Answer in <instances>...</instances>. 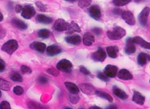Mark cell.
<instances>
[{
  "label": "cell",
  "instance_id": "34",
  "mask_svg": "<svg viewBox=\"0 0 150 109\" xmlns=\"http://www.w3.org/2000/svg\"><path fill=\"white\" fill-rule=\"evenodd\" d=\"M97 77L101 81H109V77H108L104 72H98L97 73Z\"/></svg>",
  "mask_w": 150,
  "mask_h": 109
},
{
  "label": "cell",
  "instance_id": "26",
  "mask_svg": "<svg viewBox=\"0 0 150 109\" xmlns=\"http://www.w3.org/2000/svg\"><path fill=\"white\" fill-rule=\"evenodd\" d=\"M36 19L39 23L42 24H50L53 21V19L52 18L43 14H39L37 16Z\"/></svg>",
  "mask_w": 150,
  "mask_h": 109
},
{
  "label": "cell",
  "instance_id": "29",
  "mask_svg": "<svg viewBox=\"0 0 150 109\" xmlns=\"http://www.w3.org/2000/svg\"><path fill=\"white\" fill-rule=\"evenodd\" d=\"M51 35V32L46 29H42L40 30L37 32V35L39 37L42 39H47L50 37Z\"/></svg>",
  "mask_w": 150,
  "mask_h": 109
},
{
  "label": "cell",
  "instance_id": "10",
  "mask_svg": "<svg viewBox=\"0 0 150 109\" xmlns=\"http://www.w3.org/2000/svg\"><path fill=\"white\" fill-rule=\"evenodd\" d=\"M104 73L109 78H114L117 74V67L112 65H107L104 69Z\"/></svg>",
  "mask_w": 150,
  "mask_h": 109
},
{
  "label": "cell",
  "instance_id": "38",
  "mask_svg": "<svg viewBox=\"0 0 150 109\" xmlns=\"http://www.w3.org/2000/svg\"><path fill=\"white\" fill-rule=\"evenodd\" d=\"M11 108V105L8 101H3L0 103V109H10Z\"/></svg>",
  "mask_w": 150,
  "mask_h": 109
},
{
  "label": "cell",
  "instance_id": "44",
  "mask_svg": "<svg viewBox=\"0 0 150 109\" xmlns=\"http://www.w3.org/2000/svg\"><path fill=\"white\" fill-rule=\"evenodd\" d=\"M23 6H22L21 5H17L16 6L15 10H16V12L17 13H20V12H21L23 11Z\"/></svg>",
  "mask_w": 150,
  "mask_h": 109
},
{
  "label": "cell",
  "instance_id": "51",
  "mask_svg": "<svg viewBox=\"0 0 150 109\" xmlns=\"http://www.w3.org/2000/svg\"><path fill=\"white\" fill-rule=\"evenodd\" d=\"M1 95H2V94H1V91H0V98H1Z\"/></svg>",
  "mask_w": 150,
  "mask_h": 109
},
{
  "label": "cell",
  "instance_id": "18",
  "mask_svg": "<svg viewBox=\"0 0 150 109\" xmlns=\"http://www.w3.org/2000/svg\"><path fill=\"white\" fill-rule=\"evenodd\" d=\"M30 47H31L32 49L35 50L40 53H43L46 49V46L45 44H44L42 42L36 41L31 44Z\"/></svg>",
  "mask_w": 150,
  "mask_h": 109
},
{
  "label": "cell",
  "instance_id": "4",
  "mask_svg": "<svg viewBox=\"0 0 150 109\" xmlns=\"http://www.w3.org/2000/svg\"><path fill=\"white\" fill-rule=\"evenodd\" d=\"M107 57V54L102 47H98L96 52H94L91 55L92 59L96 62H103Z\"/></svg>",
  "mask_w": 150,
  "mask_h": 109
},
{
  "label": "cell",
  "instance_id": "49",
  "mask_svg": "<svg viewBox=\"0 0 150 109\" xmlns=\"http://www.w3.org/2000/svg\"><path fill=\"white\" fill-rule=\"evenodd\" d=\"M90 108H98V109H100V108H100V107H98L94 106V107H90Z\"/></svg>",
  "mask_w": 150,
  "mask_h": 109
},
{
  "label": "cell",
  "instance_id": "39",
  "mask_svg": "<svg viewBox=\"0 0 150 109\" xmlns=\"http://www.w3.org/2000/svg\"><path fill=\"white\" fill-rule=\"evenodd\" d=\"M80 72L85 74V75H91V72L88 71L86 67H85L84 66H80Z\"/></svg>",
  "mask_w": 150,
  "mask_h": 109
},
{
  "label": "cell",
  "instance_id": "50",
  "mask_svg": "<svg viewBox=\"0 0 150 109\" xmlns=\"http://www.w3.org/2000/svg\"><path fill=\"white\" fill-rule=\"evenodd\" d=\"M134 1H135V2H136V3H140V2L142 1L143 0H134Z\"/></svg>",
  "mask_w": 150,
  "mask_h": 109
},
{
  "label": "cell",
  "instance_id": "30",
  "mask_svg": "<svg viewBox=\"0 0 150 109\" xmlns=\"http://www.w3.org/2000/svg\"><path fill=\"white\" fill-rule=\"evenodd\" d=\"M11 79L14 81H17V82H22L23 80V78L22 76L19 73H13L11 76Z\"/></svg>",
  "mask_w": 150,
  "mask_h": 109
},
{
  "label": "cell",
  "instance_id": "25",
  "mask_svg": "<svg viewBox=\"0 0 150 109\" xmlns=\"http://www.w3.org/2000/svg\"><path fill=\"white\" fill-rule=\"evenodd\" d=\"M95 94H96L98 96L103 99H105V100H107V101L110 102H112L114 100L113 98H112L108 93H106V92L96 90V92H95Z\"/></svg>",
  "mask_w": 150,
  "mask_h": 109
},
{
  "label": "cell",
  "instance_id": "42",
  "mask_svg": "<svg viewBox=\"0 0 150 109\" xmlns=\"http://www.w3.org/2000/svg\"><path fill=\"white\" fill-rule=\"evenodd\" d=\"M38 80H39V82L40 84H46L47 83V78L44 77V76H40V77L39 78Z\"/></svg>",
  "mask_w": 150,
  "mask_h": 109
},
{
  "label": "cell",
  "instance_id": "5",
  "mask_svg": "<svg viewBox=\"0 0 150 109\" xmlns=\"http://www.w3.org/2000/svg\"><path fill=\"white\" fill-rule=\"evenodd\" d=\"M150 13V8L148 6H146V7L143 8L142 11L139 13L138 19L139 22L141 25L143 26L146 25V24L148 23V17Z\"/></svg>",
  "mask_w": 150,
  "mask_h": 109
},
{
  "label": "cell",
  "instance_id": "46",
  "mask_svg": "<svg viewBox=\"0 0 150 109\" xmlns=\"http://www.w3.org/2000/svg\"><path fill=\"white\" fill-rule=\"evenodd\" d=\"M3 19V14L1 12V11H0V21H1Z\"/></svg>",
  "mask_w": 150,
  "mask_h": 109
},
{
  "label": "cell",
  "instance_id": "2",
  "mask_svg": "<svg viewBox=\"0 0 150 109\" xmlns=\"http://www.w3.org/2000/svg\"><path fill=\"white\" fill-rule=\"evenodd\" d=\"M18 42L16 40H10L5 42L1 47V50L9 54H12L18 48Z\"/></svg>",
  "mask_w": 150,
  "mask_h": 109
},
{
  "label": "cell",
  "instance_id": "16",
  "mask_svg": "<svg viewBox=\"0 0 150 109\" xmlns=\"http://www.w3.org/2000/svg\"><path fill=\"white\" fill-rule=\"evenodd\" d=\"M132 40L135 44H139L140 46L142 47H144V49L150 50V43L146 41V40L143 39L142 37L139 36H136V37H134V38H132Z\"/></svg>",
  "mask_w": 150,
  "mask_h": 109
},
{
  "label": "cell",
  "instance_id": "43",
  "mask_svg": "<svg viewBox=\"0 0 150 109\" xmlns=\"http://www.w3.org/2000/svg\"><path fill=\"white\" fill-rule=\"evenodd\" d=\"M5 69V62L0 59V72H3Z\"/></svg>",
  "mask_w": 150,
  "mask_h": 109
},
{
  "label": "cell",
  "instance_id": "22",
  "mask_svg": "<svg viewBox=\"0 0 150 109\" xmlns=\"http://www.w3.org/2000/svg\"><path fill=\"white\" fill-rule=\"evenodd\" d=\"M12 23L13 26L20 30H26L28 27L25 22L18 18H13L12 19Z\"/></svg>",
  "mask_w": 150,
  "mask_h": 109
},
{
  "label": "cell",
  "instance_id": "21",
  "mask_svg": "<svg viewBox=\"0 0 150 109\" xmlns=\"http://www.w3.org/2000/svg\"><path fill=\"white\" fill-rule=\"evenodd\" d=\"M66 41L70 44H73V45H78L81 42V37L80 36L78 35H72V36H69L66 37Z\"/></svg>",
  "mask_w": 150,
  "mask_h": 109
},
{
  "label": "cell",
  "instance_id": "15",
  "mask_svg": "<svg viewBox=\"0 0 150 109\" xmlns=\"http://www.w3.org/2000/svg\"><path fill=\"white\" fill-rule=\"evenodd\" d=\"M148 61H150V55L145 53H141L137 57V63L139 66H145Z\"/></svg>",
  "mask_w": 150,
  "mask_h": 109
},
{
  "label": "cell",
  "instance_id": "19",
  "mask_svg": "<svg viewBox=\"0 0 150 109\" xmlns=\"http://www.w3.org/2000/svg\"><path fill=\"white\" fill-rule=\"evenodd\" d=\"M94 42V37L93 34L87 32L84 34L83 37V43L86 46H91Z\"/></svg>",
  "mask_w": 150,
  "mask_h": 109
},
{
  "label": "cell",
  "instance_id": "45",
  "mask_svg": "<svg viewBox=\"0 0 150 109\" xmlns=\"http://www.w3.org/2000/svg\"><path fill=\"white\" fill-rule=\"evenodd\" d=\"M93 32L94 33L96 34V35H100L101 33V30L99 28H95L93 29Z\"/></svg>",
  "mask_w": 150,
  "mask_h": 109
},
{
  "label": "cell",
  "instance_id": "37",
  "mask_svg": "<svg viewBox=\"0 0 150 109\" xmlns=\"http://www.w3.org/2000/svg\"><path fill=\"white\" fill-rule=\"evenodd\" d=\"M59 70L58 69H54V68H51V69H49L47 70V72L49 74H52V75H53V76H58L59 74Z\"/></svg>",
  "mask_w": 150,
  "mask_h": 109
},
{
  "label": "cell",
  "instance_id": "32",
  "mask_svg": "<svg viewBox=\"0 0 150 109\" xmlns=\"http://www.w3.org/2000/svg\"><path fill=\"white\" fill-rule=\"evenodd\" d=\"M69 99L71 103L73 104H76L80 101V97L78 94L71 93L69 96Z\"/></svg>",
  "mask_w": 150,
  "mask_h": 109
},
{
  "label": "cell",
  "instance_id": "47",
  "mask_svg": "<svg viewBox=\"0 0 150 109\" xmlns=\"http://www.w3.org/2000/svg\"><path fill=\"white\" fill-rule=\"evenodd\" d=\"M107 108H117V107L114 106V105H112V106H109L108 107H107Z\"/></svg>",
  "mask_w": 150,
  "mask_h": 109
},
{
  "label": "cell",
  "instance_id": "27",
  "mask_svg": "<svg viewBox=\"0 0 150 109\" xmlns=\"http://www.w3.org/2000/svg\"><path fill=\"white\" fill-rule=\"evenodd\" d=\"M67 31V33H73V32L79 33L81 32V29L80 28V26H78L76 23H74V21H72L71 23H69V29H68Z\"/></svg>",
  "mask_w": 150,
  "mask_h": 109
},
{
  "label": "cell",
  "instance_id": "12",
  "mask_svg": "<svg viewBox=\"0 0 150 109\" xmlns=\"http://www.w3.org/2000/svg\"><path fill=\"white\" fill-rule=\"evenodd\" d=\"M79 87L83 93L88 95L95 94L96 91L92 85L88 84H81L79 85Z\"/></svg>",
  "mask_w": 150,
  "mask_h": 109
},
{
  "label": "cell",
  "instance_id": "6",
  "mask_svg": "<svg viewBox=\"0 0 150 109\" xmlns=\"http://www.w3.org/2000/svg\"><path fill=\"white\" fill-rule=\"evenodd\" d=\"M69 27V23L66 22L62 19H57L54 24V28L58 32L67 31Z\"/></svg>",
  "mask_w": 150,
  "mask_h": 109
},
{
  "label": "cell",
  "instance_id": "17",
  "mask_svg": "<svg viewBox=\"0 0 150 109\" xmlns=\"http://www.w3.org/2000/svg\"><path fill=\"white\" fill-rule=\"evenodd\" d=\"M132 100L135 103H137L139 105H143L145 102V97L139 93V92L135 91L134 95L132 97Z\"/></svg>",
  "mask_w": 150,
  "mask_h": 109
},
{
  "label": "cell",
  "instance_id": "9",
  "mask_svg": "<svg viewBox=\"0 0 150 109\" xmlns=\"http://www.w3.org/2000/svg\"><path fill=\"white\" fill-rule=\"evenodd\" d=\"M122 19L127 23L128 25L133 26L135 24V19L134 14L130 11H125L121 13Z\"/></svg>",
  "mask_w": 150,
  "mask_h": 109
},
{
  "label": "cell",
  "instance_id": "20",
  "mask_svg": "<svg viewBox=\"0 0 150 109\" xmlns=\"http://www.w3.org/2000/svg\"><path fill=\"white\" fill-rule=\"evenodd\" d=\"M113 93L121 100H127L128 98V94L125 93V91H122L121 88H119L117 86L113 87Z\"/></svg>",
  "mask_w": 150,
  "mask_h": 109
},
{
  "label": "cell",
  "instance_id": "41",
  "mask_svg": "<svg viewBox=\"0 0 150 109\" xmlns=\"http://www.w3.org/2000/svg\"><path fill=\"white\" fill-rule=\"evenodd\" d=\"M36 5H37V6H38L39 8L41 11H44H44H46V6H44L42 3H40V2H37V3H36Z\"/></svg>",
  "mask_w": 150,
  "mask_h": 109
},
{
  "label": "cell",
  "instance_id": "23",
  "mask_svg": "<svg viewBox=\"0 0 150 109\" xmlns=\"http://www.w3.org/2000/svg\"><path fill=\"white\" fill-rule=\"evenodd\" d=\"M107 52L108 56L112 59H115L117 57V53L119 52V48L117 46H112L107 47Z\"/></svg>",
  "mask_w": 150,
  "mask_h": 109
},
{
  "label": "cell",
  "instance_id": "11",
  "mask_svg": "<svg viewBox=\"0 0 150 109\" xmlns=\"http://www.w3.org/2000/svg\"><path fill=\"white\" fill-rule=\"evenodd\" d=\"M135 43L132 40V38H128L127 40V44L125 47V52L127 54H132L136 52V47Z\"/></svg>",
  "mask_w": 150,
  "mask_h": 109
},
{
  "label": "cell",
  "instance_id": "7",
  "mask_svg": "<svg viewBox=\"0 0 150 109\" xmlns=\"http://www.w3.org/2000/svg\"><path fill=\"white\" fill-rule=\"evenodd\" d=\"M35 10L32 5H26L23 8L21 13V16L24 18L26 19H30L35 16Z\"/></svg>",
  "mask_w": 150,
  "mask_h": 109
},
{
  "label": "cell",
  "instance_id": "40",
  "mask_svg": "<svg viewBox=\"0 0 150 109\" xmlns=\"http://www.w3.org/2000/svg\"><path fill=\"white\" fill-rule=\"evenodd\" d=\"M6 30L1 26H0V39L4 38L6 35Z\"/></svg>",
  "mask_w": 150,
  "mask_h": 109
},
{
  "label": "cell",
  "instance_id": "3",
  "mask_svg": "<svg viewBox=\"0 0 150 109\" xmlns=\"http://www.w3.org/2000/svg\"><path fill=\"white\" fill-rule=\"evenodd\" d=\"M73 65L69 60L63 59L59 61L57 64V69L65 73H71L72 71Z\"/></svg>",
  "mask_w": 150,
  "mask_h": 109
},
{
  "label": "cell",
  "instance_id": "52",
  "mask_svg": "<svg viewBox=\"0 0 150 109\" xmlns=\"http://www.w3.org/2000/svg\"><path fill=\"white\" fill-rule=\"evenodd\" d=\"M149 83H150V80H149Z\"/></svg>",
  "mask_w": 150,
  "mask_h": 109
},
{
  "label": "cell",
  "instance_id": "14",
  "mask_svg": "<svg viewBox=\"0 0 150 109\" xmlns=\"http://www.w3.org/2000/svg\"><path fill=\"white\" fill-rule=\"evenodd\" d=\"M119 79L122 80H129L133 78V75L129 71L126 69H122L117 73Z\"/></svg>",
  "mask_w": 150,
  "mask_h": 109
},
{
  "label": "cell",
  "instance_id": "28",
  "mask_svg": "<svg viewBox=\"0 0 150 109\" xmlns=\"http://www.w3.org/2000/svg\"><path fill=\"white\" fill-rule=\"evenodd\" d=\"M11 84H10L8 81H6L5 80L2 79V78H0V88L1 90L8 91L11 89Z\"/></svg>",
  "mask_w": 150,
  "mask_h": 109
},
{
  "label": "cell",
  "instance_id": "33",
  "mask_svg": "<svg viewBox=\"0 0 150 109\" xmlns=\"http://www.w3.org/2000/svg\"><path fill=\"white\" fill-rule=\"evenodd\" d=\"M91 0H79L78 1V6L82 8H86L91 4Z\"/></svg>",
  "mask_w": 150,
  "mask_h": 109
},
{
  "label": "cell",
  "instance_id": "13",
  "mask_svg": "<svg viewBox=\"0 0 150 109\" xmlns=\"http://www.w3.org/2000/svg\"><path fill=\"white\" fill-rule=\"evenodd\" d=\"M61 52H62V49L57 45L50 46L46 48V53L50 57L55 56Z\"/></svg>",
  "mask_w": 150,
  "mask_h": 109
},
{
  "label": "cell",
  "instance_id": "35",
  "mask_svg": "<svg viewBox=\"0 0 150 109\" xmlns=\"http://www.w3.org/2000/svg\"><path fill=\"white\" fill-rule=\"evenodd\" d=\"M13 93H14L16 95H18V96H20L23 94L24 93V90L23 87H20V86H16L14 88H13Z\"/></svg>",
  "mask_w": 150,
  "mask_h": 109
},
{
  "label": "cell",
  "instance_id": "31",
  "mask_svg": "<svg viewBox=\"0 0 150 109\" xmlns=\"http://www.w3.org/2000/svg\"><path fill=\"white\" fill-rule=\"evenodd\" d=\"M132 0H113V3L116 6H122L130 3Z\"/></svg>",
  "mask_w": 150,
  "mask_h": 109
},
{
  "label": "cell",
  "instance_id": "24",
  "mask_svg": "<svg viewBox=\"0 0 150 109\" xmlns=\"http://www.w3.org/2000/svg\"><path fill=\"white\" fill-rule=\"evenodd\" d=\"M65 86H66L67 90L69 91L70 93L73 94H78L79 93V88L76 86V84H74L72 82H69V81H67V82H65Z\"/></svg>",
  "mask_w": 150,
  "mask_h": 109
},
{
  "label": "cell",
  "instance_id": "8",
  "mask_svg": "<svg viewBox=\"0 0 150 109\" xmlns=\"http://www.w3.org/2000/svg\"><path fill=\"white\" fill-rule=\"evenodd\" d=\"M88 13L92 18L95 20H100L101 17V10L97 5L91 6L88 9Z\"/></svg>",
  "mask_w": 150,
  "mask_h": 109
},
{
  "label": "cell",
  "instance_id": "1",
  "mask_svg": "<svg viewBox=\"0 0 150 109\" xmlns=\"http://www.w3.org/2000/svg\"><path fill=\"white\" fill-rule=\"evenodd\" d=\"M126 35V30L121 27L115 26L112 30L107 32V36L112 40H119Z\"/></svg>",
  "mask_w": 150,
  "mask_h": 109
},
{
  "label": "cell",
  "instance_id": "48",
  "mask_svg": "<svg viewBox=\"0 0 150 109\" xmlns=\"http://www.w3.org/2000/svg\"><path fill=\"white\" fill-rule=\"evenodd\" d=\"M64 1H66L68 2H74V1H76V0H64Z\"/></svg>",
  "mask_w": 150,
  "mask_h": 109
},
{
  "label": "cell",
  "instance_id": "36",
  "mask_svg": "<svg viewBox=\"0 0 150 109\" xmlns=\"http://www.w3.org/2000/svg\"><path fill=\"white\" fill-rule=\"evenodd\" d=\"M21 70L23 74H30L32 73L31 68H30L29 67L26 66H22L21 67Z\"/></svg>",
  "mask_w": 150,
  "mask_h": 109
}]
</instances>
